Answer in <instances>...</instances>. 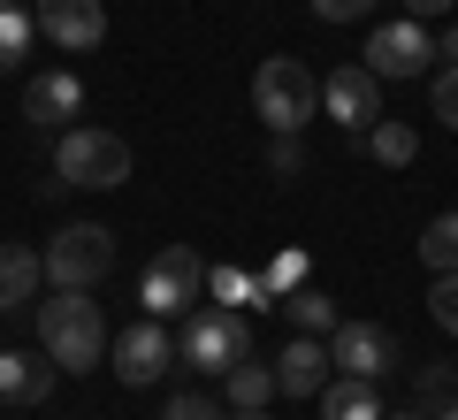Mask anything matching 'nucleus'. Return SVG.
Masks as SVG:
<instances>
[{
  "mask_svg": "<svg viewBox=\"0 0 458 420\" xmlns=\"http://www.w3.org/2000/svg\"><path fill=\"white\" fill-rule=\"evenodd\" d=\"M328 359H336V374L382 382V374H397V337L382 321H336L328 329Z\"/></svg>",
  "mask_w": 458,
  "mask_h": 420,
  "instance_id": "9d476101",
  "label": "nucleus"
},
{
  "mask_svg": "<svg viewBox=\"0 0 458 420\" xmlns=\"http://www.w3.org/2000/svg\"><path fill=\"white\" fill-rule=\"evenodd\" d=\"M313 275V260L298 253V244H283V253H267V268H260V306H283V298L298 291V283H306Z\"/></svg>",
  "mask_w": 458,
  "mask_h": 420,
  "instance_id": "6ab92c4d",
  "label": "nucleus"
},
{
  "mask_svg": "<svg viewBox=\"0 0 458 420\" xmlns=\"http://www.w3.org/2000/svg\"><path fill=\"white\" fill-rule=\"evenodd\" d=\"M54 359L47 352H8L0 344V405H47V390H54Z\"/></svg>",
  "mask_w": 458,
  "mask_h": 420,
  "instance_id": "4468645a",
  "label": "nucleus"
},
{
  "mask_svg": "<svg viewBox=\"0 0 458 420\" xmlns=\"http://www.w3.org/2000/svg\"><path fill=\"white\" fill-rule=\"evenodd\" d=\"M382 420H428V413H420V405H405V413H382Z\"/></svg>",
  "mask_w": 458,
  "mask_h": 420,
  "instance_id": "2f4dec72",
  "label": "nucleus"
},
{
  "mask_svg": "<svg viewBox=\"0 0 458 420\" xmlns=\"http://www.w3.org/2000/svg\"><path fill=\"white\" fill-rule=\"evenodd\" d=\"M161 420H229V413L207 398V390H176V398L161 405Z\"/></svg>",
  "mask_w": 458,
  "mask_h": 420,
  "instance_id": "393cba45",
  "label": "nucleus"
},
{
  "mask_svg": "<svg viewBox=\"0 0 458 420\" xmlns=\"http://www.w3.org/2000/svg\"><path fill=\"white\" fill-rule=\"evenodd\" d=\"M328 374H336V359H328V337H291L276 359V390L283 398H321Z\"/></svg>",
  "mask_w": 458,
  "mask_h": 420,
  "instance_id": "f8f14e48",
  "label": "nucleus"
},
{
  "mask_svg": "<svg viewBox=\"0 0 458 420\" xmlns=\"http://www.w3.org/2000/svg\"><path fill=\"white\" fill-rule=\"evenodd\" d=\"M458 398V367H420V413H443Z\"/></svg>",
  "mask_w": 458,
  "mask_h": 420,
  "instance_id": "bb28decb",
  "label": "nucleus"
},
{
  "mask_svg": "<svg viewBox=\"0 0 458 420\" xmlns=\"http://www.w3.org/2000/svg\"><path fill=\"white\" fill-rule=\"evenodd\" d=\"M23 115H31L38 130H69L84 115V84L69 77V69H47V77L23 84Z\"/></svg>",
  "mask_w": 458,
  "mask_h": 420,
  "instance_id": "ddd939ff",
  "label": "nucleus"
},
{
  "mask_svg": "<svg viewBox=\"0 0 458 420\" xmlns=\"http://www.w3.org/2000/svg\"><path fill=\"white\" fill-rule=\"evenodd\" d=\"M360 62L375 69L382 84H390V77H420V69L436 62V39H428V23L397 16V23H375V31H367V54H360Z\"/></svg>",
  "mask_w": 458,
  "mask_h": 420,
  "instance_id": "6e6552de",
  "label": "nucleus"
},
{
  "mask_svg": "<svg viewBox=\"0 0 458 420\" xmlns=\"http://www.w3.org/2000/svg\"><path fill=\"white\" fill-rule=\"evenodd\" d=\"M267 168H276V176H298V168H306V146H298V130H276V146H267Z\"/></svg>",
  "mask_w": 458,
  "mask_h": 420,
  "instance_id": "cd10ccee",
  "label": "nucleus"
},
{
  "mask_svg": "<svg viewBox=\"0 0 458 420\" xmlns=\"http://www.w3.org/2000/svg\"><path fill=\"white\" fill-rule=\"evenodd\" d=\"M412 253L428 260V275H458V207L436 214V222L420 229V244H412Z\"/></svg>",
  "mask_w": 458,
  "mask_h": 420,
  "instance_id": "412c9836",
  "label": "nucleus"
},
{
  "mask_svg": "<svg viewBox=\"0 0 458 420\" xmlns=\"http://www.w3.org/2000/svg\"><path fill=\"white\" fill-rule=\"evenodd\" d=\"M199 298H207V260H199L191 244H161V253L146 260V275H138V306H146L153 321H176Z\"/></svg>",
  "mask_w": 458,
  "mask_h": 420,
  "instance_id": "423d86ee",
  "label": "nucleus"
},
{
  "mask_svg": "<svg viewBox=\"0 0 458 420\" xmlns=\"http://www.w3.org/2000/svg\"><path fill=\"white\" fill-rule=\"evenodd\" d=\"M229 420H267V413H229Z\"/></svg>",
  "mask_w": 458,
  "mask_h": 420,
  "instance_id": "72a5a7b5",
  "label": "nucleus"
},
{
  "mask_svg": "<svg viewBox=\"0 0 458 420\" xmlns=\"http://www.w3.org/2000/svg\"><path fill=\"white\" fill-rule=\"evenodd\" d=\"M397 8H405V16H412V23H436V16H451L458 0H397Z\"/></svg>",
  "mask_w": 458,
  "mask_h": 420,
  "instance_id": "c756f323",
  "label": "nucleus"
},
{
  "mask_svg": "<svg viewBox=\"0 0 458 420\" xmlns=\"http://www.w3.org/2000/svg\"><path fill=\"white\" fill-rule=\"evenodd\" d=\"M38 260H47L54 291H92V283L114 275V229L107 222H69V229H54V244Z\"/></svg>",
  "mask_w": 458,
  "mask_h": 420,
  "instance_id": "39448f33",
  "label": "nucleus"
},
{
  "mask_svg": "<svg viewBox=\"0 0 458 420\" xmlns=\"http://www.w3.org/2000/svg\"><path fill=\"white\" fill-rule=\"evenodd\" d=\"M38 39L62 54H99L107 47V0H31Z\"/></svg>",
  "mask_w": 458,
  "mask_h": 420,
  "instance_id": "0eeeda50",
  "label": "nucleus"
},
{
  "mask_svg": "<svg viewBox=\"0 0 458 420\" xmlns=\"http://www.w3.org/2000/svg\"><path fill=\"white\" fill-rule=\"evenodd\" d=\"M313 107H321V77H313L298 54H267V62L252 69V115H260L267 130H306Z\"/></svg>",
  "mask_w": 458,
  "mask_h": 420,
  "instance_id": "20e7f679",
  "label": "nucleus"
},
{
  "mask_svg": "<svg viewBox=\"0 0 458 420\" xmlns=\"http://www.w3.org/2000/svg\"><path fill=\"white\" fill-rule=\"evenodd\" d=\"M367 153H375L382 168H412V161H420V130L397 123V115H382V123L367 130Z\"/></svg>",
  "mask_w": 458,
  "mask_h": 420,
  "instance_id": "a211bd4d",
  "label": "nucleus"
},
{
  "mask_svg": "<svg viewBox=\"0 0 458 420\" xmlns=\"http://www.w3.org/2000/svg\"><path fill=\"white\" fill-rule=\"evenodd\" d=\"M321 107H328V123H344V130H375L382 123V77L367 62H336L321 77Z\"/></svg>",
  "mask_w": 458,
  "mask_h": 420,
  "instance_id": "1a4fd4ad",
  "label": "nucleus"
},
{
  "mask_svg": "<svg viewBox=\"0 0 458 420\" xmlns=\"http://www.w3.org/2000/svg\"><path fill=\"white\" fill-rule=\"evenodd\" d=\"M38 283H47V260H38L31 244H0V313L31 306Z\"/></svg>",
  "mask_w": 458,
  "mask_h": 420,
  "instance_id": "2eb2a0df",
  "label": "nucleus"
},
{
  "mask_svg": "<svg viewBox=\"0 0 458 420\" xmlns=\"http://www.w3.org/2000/svg\"><path fill=\"white\" fill-rule=\"evenodd\" d=\"M168 359H176V337H168V321H131L123 337H114V382H131V390H146V382H161L168 374Z\"/></svg>",
  "mask_w": 458,
  "mask_h": 420,
  "instance_id": "9b49d317",
  "label": "nucleus"
},
{
  "mask_svg": "<svg viewBox=\"0 0 458 420\" xmlns=\"http://www.w3.org/2000/svg\"><path fill=\"white\" fill-rule=\"evenodd\" d=\"M428 313H436L443 337H458V275H436V283H428Z\"/></svg>",
  "mask_w": 458,
  "mask_h": 420,
  "instance_id": "b1692460",
  "label": "nucleus"
},
{
  "mask_svg": "<svg viewBox=\"0 0 458 420\" xmlns=\"http://www.w3.org/2000/svg\"><path fill=\"white\" fill-rule=\"evenodd\" d=\"M428 107H436V123H451V130H458V62H443V69H436V84H428Z\"/></svg>",
  "mask_w": 458,
  "mask_h": 420,
  "instance_id": "a878e982",
  "label": "nucleus"
},
{
  "mask_svg": "<svg viewBox=\"0 0 458 420\" xmlns=\"http://www.w3.org/2000/svg\"><path fill=\"white\" fill-rule=\"evenodd\" d=\"M38 344H47V359L62 374H84L107 359V313L92 306V291H54L38 306Z\"/></svg>",
  "mask_w": 458,
  "mask_h": 420,
  "instance_id": "f257e3e1",
  "label": "nucleus"
},
{
  "mask_svg": "<svg viewBox=\"0 0 458 420\" xmlns=\"http://www.w3.org/2000/svg\"><path fill=\"white\" fill-rule=\"evenodd\" d=\"M321 420H382L375 382H360V374H328V390H321Z\"/></svg>",
  "mask_w": 458,
  "mask_h": 420,
  "instance_id": "dca6fc26",
  "label": "nucleus"
},
{
  "mask_svg": "<svg viewBox=\"0 0 458 420\" xmlns=\"http://www.w3.org/2000/svg\"><path fill=\"white\" fill-rule=\"evenodd\" d=\"M131 146L114 138V130L99 123H69L62 138H54V176H62V192H114V184H131Z\"/></svg>",
  "mask_w": 458,
  "mask_h": 420,
  "instance_id": "f03ea898",
  "label": "nucleus"
},
{
  "mask_svg": "<svg viewBox=\"0 0 458 420\" xmlns=\"http://www.w3.org/2000/svg\"><path fill=\"white\" fill-rule=\"evenodd\" d=\"M222 382H229V405L237 413H267V398H276V367H252V359H237Z\"/></svg>",
  "mask_w": 458,
  "mask_h": 420,
  "instance_id": "4be33fe9",
  "label": "nucleus"
},
{
  "mask_svg": "<svg viewBox=\"0 0 458 420\" xmlns=\"http://www.w3.org/2000/svg\"><path fill=\"white\" fill-rule=\"evenodd\" d=\"M428 420H458V398H451V405H443V413H428Z\"/></svg>",
  "mask_w": 458,
  "mask_h": 420,
  "instance_id": "473e14b6",
  "label": "nucleus"
},
{
  "mask_svg": "<svg viewBox=\"0 0 458 420\" xmlns=\"http://www.w3.org/2000/svg\"><path fill=\"white\" fill-rule=\"evenodd\" d=\"M176 359L191 374H214V382H222L237 359H252L245 313H237V306H191V313H183V329H176Z\"/></svg>",
  "mask_w": 458,
  "mask_h": 420,
  "instance_id": "7ed1b4c3",
  "label": "nucleus"
},
{
  "mask_svg": "<svg viewBox=\"0 0 458 420\" xmlns=\"http://www.w3.org/2000/svg\"><path fill=\"white\" fill-rule=\"evenodd\" d=\"M436 62H458V23H451L443 39H436Z\"/></svg>",
  "mask_w": 458,
  "mask_h": 420,
  "instance_id": "7c9ffc66",
  "label": "nucleus"
},
{
  "mask_svg": "<svg viewBox=\"0 0 458 420\" xmlns=\"http://www.w3.org/2000/svg\"><path fill=\"white\" fill-rule=\"evenodd\" d=\"M31 47H38V16L23 0H0V77L31 62Z\"/></svg>",
  "mask_w": 458,
  "mask_h": 420,
  "instance_id": "f3484780",
  "label": "nucleus"
},
{
  "mask_svg": "<svg viewBox=\"0 0 458 420\" xmlns=\"http://www.w3.org/2000/svg\"><path fill=\"white\" fill-rule=\"evenodd\" d=\"M283 313H291V329H298V337H328V329L344 321V313H336V298H328V291H313V283H298V291L283 298Z\"/></svg>",
  "mask_w": 458,
  "mask_h": 420,
  "instance_id": "aec40b11",
  "label": "nucleus"
},
{
  "mask_svg": "<svg viewBox=\"0 0 458 420\" xmlns=\"http://www.w3.org/2000/svg\"><path fill=\"white\" fill-rule=\"evenodd\" d=\"M207 298H214V306H260V275L222 260V268H207Z\"/></svg>",
  "mask_w": 458,
  "mask_h": 420,
  "instance_id": "5701e85b",
  "label": "nucleus"
},
{
  "mask_svg": "<svg viewBox=\"0 0 458 420\" xmlns=\"http://www.w3.org/2000/svg\"><path fill=\"white\" fill-rule=\"evenodd\" d=\"M367 8H375V0H313V16H321V23H360Z\"/></svg>",
  "mask_w": 458,
  "mask_h": 420,
  "instance_id": "c85d7f7f",
  "label": "nucleus"
}]
</instances>
